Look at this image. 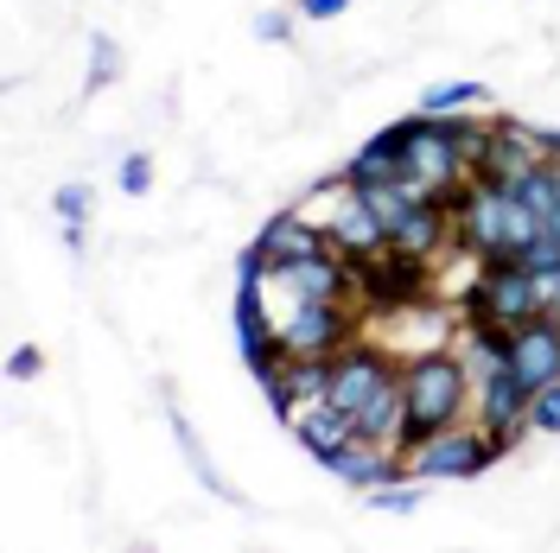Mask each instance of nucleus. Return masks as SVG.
Masks as SVG:
<instances>
[{"label":"nucleus","instance_id":"nucleus-8","mask_svg":"<svg viewBox=\"0 0 560 553\" xmlns=\"http://www.w3.org/2000/svg\"><path fill=\"white\" fill-rule=\"evenodd\" d=\"M471 414H478V426L490 433V446H497V458H503V451H516L528 439V388L503 369L497 381L478 388V408H471Z\"/></svg>","mask_w":560,"mask_h":553},{"label":"nucleus","instance_id":"nucleus-22","mask_svg":"<svg viewBox=\"0 0 560 553\" xmlns=\"http://www.w3.org/2000/svg\"><path fill=\"white\" fill-rule=\"evenodd\" d=\"M420 503H427V484L420 478H395V484L370 490V509H383V516H415Z\"/></svg>","mask_w":560,"mask_h":553},{"label":"nucleus","instance_id":"nucleus-18","mask_svg":"<svg viewBox=\"0 0 560 553\" xmlns=\"http://www.w3.org/2000/svg\"><path fill=\"white\" fill-rule=\"evenodd\" d=\"M453 350L465 363V376H471V388H485V381H497L510 369V331L503 325H465Z\"/></svg>","mask_w":560,"mask_h":553},{"label":"nucleus","instance_id":"nucleus-23","mask_svg":"<svg viewBox=\"0 0 560 553\" xmlns=\"http://www.w3.org/2000/svg\"><path fill=\"white\" fill-rule=\"evenodd\" d=\"M121 83V45L108 33H90V90H108Z\"/></svg>","mask_w":560,"mask_h":553},{"label":"nucleus","instance_id":"nucleus-17","mask_svg":"<svg viewBox=\"0 0 560 553\" xmlns=\"http://www.w3.org/2000/svg\"><path fill=\"white\" fill-rule=\"evenodd\" d=\"M287 426H293V439H300V446L313 451L318 464H325L331 451H345L350 439H363V433H357V420L338 414L331 401H306V408H300V414L287 420Z\"/></svg>","mask_w":560,"mask_h":553},{"label":"nucleus","instance_id":"nucleus-15","mask_svg":"<svg viewBox=\"0 0 560 553\" xmlns=\"http://www.w3.org/2000/svg\"><path fill=\"white\" fill-rule=\"evenodd\" d=\"M548 153H541V128L535 121H490V153H485V178H503V185H516L528 166H541ZM478 178V173H471Z\"/></svg>","mask_w":560,"mask_h":553},{"label":"nucleus","instance_id":"nucleus-1","mask_svg":"<svg viewBox=\"0 0 560 553\" xmlns=\"http://www.w3.org/2000/svg\"><path fill=\"white\" fill-rule=\"evenodd\" d=\"M541 236V216L503 185V178H465L453 198V248L471 261H516L528 243Z\"/></svg>","mask_w":560,"mask_h":553},{"label":"nucleus","instance_id":"nucleus-4","mask_svg":"<svg viewBox=\"0 0 560 553\" xmlns=\"http://www.w3.org/2000/svg\"><path fill=\"white\" fill-rule=\"evenodd\" d=\"M433 299V261L420 255H401V248H383V255H363L350 261V306L357 311H415Z\"/></svg>","mask_w":560,"mask_h":553},{"label":"nucleus","instance_id":"nucleus-25","mask_svg":"<svg viewBox=\"0 0 560 553\" xmlns=\"http://www.w3.org/2000/svg\"><path fill=\"white\" fill-rule=\"evenodd\" d=\"M115 185H121L128 198H147V191H153V160H147V153H128V160L115 166Z\"/></svg>","mask_w":560,"mask_h":553},{"label":"nucleus","instance_id":"nucleus-31","mask_svg":"<svg viewBox=\"0 0 560 553\" xmlns=\"http://www.w3.org/2000/svg\"><path fill=\"white\" fill-rule=\"evenodd\" d=\"M541 153H548V160L560 166V128H541Z\"/></svg>","mask_w":560,"mask_h":553},{"label":"nucleus","instance_id":"nucleus-30","mask_svg":"<svg viewBox=\"0 0 560 553\" xmlns=\"http://www.w3.org/2000/svg\"><path fill=\"white\" fill-rule=\"evenodd\" d=\"M541 311L560 325V268H555V274H541Z\"/></svg>","mask_w":560,"mask_h":553},{"label":"nucleus","instance_id":"nucleus-12","mask_svg":"<svg viewBox=\"0 0 560 553\" xmlns=\"http://www.w3.org/2000/svg\"><path fill=\"white\" fill-rule=\"evenodd\" d=\"M325 471L338 478V484H350V490H383V484H395V478H408V464H401V451L395 446H376V439H350L345 451H331L325 458Z\"/></svg>","mask_w":560,"mask_h":553},{"label":"nucleus","instance_id":"nucleus-11","mask_svg":"<svg viewBox=\"0 0 560 553\" xmlns=\"http://www.w3.org/2000/svg\"><path fill=\"white\" fill-rule=\"evenodd\" d=\"M268 286L287 293V299H350V261L338 248H325V255H306V261L268 268Z\"/></svg>","mask_w":560,"mask_h":553},{"label":"nucleus","instance_id":"nucleus-14","mask_svg":"<svg viewBox=\"0 0 560 553\" xmlns=\"http://www.w3.org/2000/svg\"><path fill=\"white\" fill-rule=\"evenodd\" d=\"M255 248H261V261H268V268H287V261L325 255V248H331V236L318 230L313 216H300V210H280V216H268V223L255 230Z\"/></svg>","mask_w":560,"mask_h":553},{"label":"nucleus","instance_id":"nucleus-29","mask_svg":"<svg viewBox=\"0 0 560 553\" xmlns=\"http://www.w3.org/2000/svg\"><path fill=\"white\" fill-rule=\"evenodd\" d=\"M345 13H350V0H300V20H313V26H331Z\"/></svg>","mask_w":560,"mask_h":553},{"label":"nucleus","instance_id":"nucleus-19","mask_svg":"<svg viewBox=\"0 0 560 553\" xmlns=\"http://www.w3.org/2000/svg\"><path fill=\"white\" fill-rule=\"evenodd\" d=\"M90 185L83 178H65L58 191H51V210H58V223H65V248L70 255H83V230H90Z\"/></svg>","mask_w":560,"mask_h":553},{"label":"nucleus","instance_id":"nucleus-10","mask_svg":"<svg viewBox=\"0 0 560 553\" xmlns=\"http://www.w3.org/2000/svg\"><path fill=\"white\" fill-rule=\"evenodd\" d=\"M510 376L523 381L528 395L548 388V381H560V325L548 311L510 331Z\"/></svg>","mask_w":560,"mask_h":553},{"label":"nucleus","instance_id":"nucleus-3","mask_svg":"<svg viewBox=\"0 0 560 553\" xmlns=\"http://www.w3.org/2000/svg\"><path fill=\"white\" fill-rule=\"evenodd\" d=\"M528 318H541V274H528L523 261H478V274L458 293V325L516 331Z\"/></svg>","mask_w":560,"mask_h":553},{"label":"nucleus","instance_id":"nucleus-7","mask_svg":"<svg viewBox=\"0 0 560 553\" xmlns=\"http://www.w3.org/2000/svg\"><path fill=\"white\" fill-rule=\"evenodd\" d=\"M401 178L415 185L420 198H458L465 191V160H458L453 134L427 115V108H415L408 115V153H401Z\"/></svg>","mask_w":560,"mask_h":553},{"label":"nucleus","instance_id":"nucleus-21","mask_svg":"<svg viewBox=\"0 0 560 553\" xmlns=\"http://www.w3.org/2000/svg\"><path fill=\"white\" fill-rule=\"evenodd\" d=\"M485 103V83L478 77H453V83H427L420 90V108L427 115H458V108H478Z\"/></svg>","mask_w":560,"mask_h":553},{"label":"nucleus","instance_id":"nucleus-26","mask_svg":"<svg viewBox=\"0 0 560 553\" xmlns=\"http://www.w3.org/2000/svg\"><path fill=\"white\" fill-rule=\"evenodd\" d=\"M516 261H523L528 274H555V268H560V236H555V230H541V236H535Z\"/></svg>","mask_w":560,"mask_h":553},{"label":"nucleus","instance_id":"nucleus-2","mask_svg":"<svg viewBox=\"0 0 560 553\" xmlns=\"http://www.w3.org/2000/svg\"><path fill=\"white\" fill-rule=\"evenodd\" d=\"M401 395H408L401 451L420 446L440 426H453V420H471V408H478V388H471V376H465V363H458L453 344H433V350H420V356H408L401 363Z\"/></svg>","mask_w":560,"mask_h":553},{"label":"nucleus","instance_id":"nucleus-16","mask_svg":"<svg viewBox=\"0 0 560 553\" xmlns=\"http://www.w3.org/2000/svg\"><path fill=\"white\" fill-rule=\"evenodd\" d=\"M401 153H408V115H401V121H388V128H376V134L363 140V146L350 153L345 178L357 185V191L388 185V178H401Z\"/></svg>","mask_w":560,"mask_h":553},{"label":"nucleus","instance_id":"nucleus-28","mask_svg":"<svg viewBox=\"0 0 560 553\" xmlns=\"http://www.w3.org/2000/svg\"><path fill=\"white\" fill-rule=\"evenodd\" d=\"M38 369H45V350H38V344H13V350H7V376H13V381H33Z\"/></svg>","mask_w":560,"mask_h":553},{"label":"nucleus","instance_id":"nucleus-27","mask_svg":"<svg viewBox=\"0 0 560 553\" xmlns=\"http://www.w3.org/2000/svg\"><path fill=\"white\" fill-rule=\"evenodd\" d=\"M293 26H300V13H280V7H268V13H255V26H248V33L261 38V45H287V38H293Z\"/></svg>","mask_w":560,"mask_h":553},{"label":"nucleus","instance_id":"nucleus-13","mask_svg":"<svg viewBox=\"0 0 560 553\" xmlns=\"http://www.w3.org/2000/svg\"><path fill=\"white\" fill-rule=\"evenodd\" d=\"M325 236H331V248L345 255V261H363V255H383L388 248V230L383 216H376V204L350 185V198L338 210H331V223H325Z\"/></svg>","mask_w":560,"mask_h":553},{"label":"nucleus","instance_id":"nucleus-24","mask_svg":"<svg viewBox=\"0 0 560 553\" xmlns=\"http://www.w3.org/2000/svg\"><path fill=\"white\" fill-rule=\"evenodd\" d=\"M528 433H560V381L528 395Z\"/></svg>","mask_w":560,"mask_h":553},{"label":"nucleus","instance_id":"nucleus-9","mask_svg":"<svg viewBox=\"0 0 560 553\" xmlns=\"http://www.w3.org/2000/svg\"><path fill=\"white\" fill-rule=\"evenodd\" d=\"M388 248L420 255V261H440L453 248V198H415L388 223Z\"/></svg>","mask_w":560,"mask_h":553},{"label":"nucleus","instance_id":"nucleus-20","mask_svg":"<svg viewBox=\"0 0 560 553\" xmlns=\"http://www.w3.org/2000/svg\"><path fill=\"white\" fill-rule=\"evenodd\" d=\"M173 439H178V451H185V464H191V478H198V484H205L210 496H217V503H236V490L223 484V471L210 464V451L198 446V433H191V420L178 414V408H173Z\"/></svg>","mask_w":560,"mask_h":553},{"label":"nucleus","instance_id":"nucleus-5","mask_svg":"<svg viewBox=\"0 0 560 553\" xmlns=\"http://www.w3.org/2000/svg\"><path fill=\"white\" fill-rule=\"evenodd\" d=\"M401 464L420 484H471V478H485L490 464H497V446H490V433L471 414V420H453V426L427 433L420 446H408Z\"/></svg>","mask_w":560,"mask_h":553},{"label":"nucleus","instance_id":"nucleus-6","mask_svg":"<svg viewBox=\"0 0 560 553\" xmlns=\"http://www.w3.org/2000/svg\"><path fill=\"white\" fill-rule=\"evenodd\" d=\"M363 331V311L350 299H293L275 318V338L287 356H338Z\"/></svg>","mask_w":560,"mask_h":553}]
</instances>
